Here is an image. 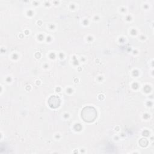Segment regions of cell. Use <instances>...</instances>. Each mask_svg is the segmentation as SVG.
<instances>
[{
    "mask_svg": "<svg viewBox=\"0 0 154 154\" xmlns=\"http://www.w3.org/2000/svg\"><path fill=\"white\" fill-rule=\"evenodd\" d=\"M82 117L85 122H92L93 121L96 116L97 113L96 109L91 106H87L83 109L81 112Z\"/></svg>",
    "mask_w": 154,
    "mask_h": 154,
    "instance_id": "obj_1",
    "label": "cell"
},
{
    "mask_svg": "<svg viewBox=\"0 0 154 154\" xmlns=\"http://www.w3.org/2000/svg\"><path fill=\"white\" fill-rule=\"evenodd\" d=\"M50 99H51L52 100V101L53 100L54 101V103H52L51 105H49L51 107H52V108H56V107L59 106L60 103V100L58 99V97H55V96H52V97H50Z\"/></svg>",
    "mask_w": 154,
    "mask_h": 154,
    "instance_id": "obj_2",
    "label": "cell"
}]
</instances>
